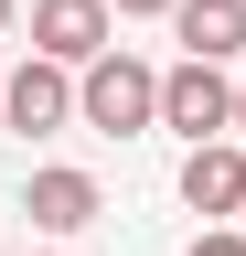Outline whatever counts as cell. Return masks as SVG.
Returning <instances> with one entry per match:
<instances>
[{"label": "cell", "mask_w": 246, "mask_h": 256, "mask_svg": "<svg viewBox=\"0 0 246 256\" xmlns=\"http://www.w3.org/2000/svg\"><path fill=\"white\" fill-rule=\"evenodd\" d=\"M0 86H11V75H0Z\"/></svg>", "instance_id": "13"}, {"label": "cell", "mask_w": 246, "mask_h": 256, "mask_svg": "<svg viewBox=\"0 0 246 256\" xmlns=\"http://www.w3.org/2000/svg\"><path fill=\"white\" fill-rule=\"evenodd\" d=\"M235 224H246V214H235Z\"/></svg>", "instance_id": "14"}, {"label": "cell", "mask_w": 246, "mask_h": 256, "mask_svg": "<svg viewBox=\"0 0 246 256\" xmlns=\"http://www.w3.org/2000/svg\"><path fill=\"white\" fill-rule=\"evenodd\" d=\"M11 22H22V0H0V32H11Z\"/></svg>", "instance_id": "10"}, {"label": "cell", "mask_w": 246, "mask_h": 256, "mask_svg": "<svg viewBox=\"0 0 246 256\" xmlns=\"http://www.w3.org/2000/svg\"><path fill=\"white\" fill-rule=\"evenodd\" d=\"M75 118V75H65V64H22V75L11 86H0V128H22V139H43V128H65Z\"/></svg>", "instance_id": "4"}, {"label": "cell", "mask_w": 246, "mask_h": 256, "mask_svg": "<svg viewBox=\"0 0 246 256\" xmlns=\"http://www.w3.org/2000/svg\"><path fill=\"white\" fill-rule=\"evenodd\" d=\"M171 43L193 64H235L246 54V0H182V11H171Z\"/></svg>", "instance_id": "7"}, {"label": "cell", "mask_w": 246, "mask_h": 256, "mask_svg": "<svg viewBox=\"0 0 246 256\" xmlns=\"http://www.w3.org/2000/svg\"><path fill=\"white\" fill-rule=\"evenodd\" d=\"M107 43H118V11H107V0H33V54H43V64L86 75Z\"/></svg>", "instance_id": "3"}, {"label": "cell", "mask_w": 246, "mask_h": 256, "mask_svg": "<svg viewBox=\"0 0 246 256\" xmlns=\"http://www.w3.org/2000/svg\"><path fill=\"white\" fill-rule=\"evenodd\" d=\"M107 11H118V22H171L182 0H107Z\"/></svg>", "instance_id": "8"}, {"label": "cell", "mask_w": 246, "mask_h": 256, "mask_svg": "<svg viewBox=\"0 0 246 256\" xmlns=\"http://www.w3.org/2000/svg\"><path fill=\"white\" fill-rule=\"evenodd\" d=\"M22 214H33L43 235H86V224L107 214V192L86 182V171H33V192H22Z\"/></svg>", "instance_id": "6"}, {"label": "cell", "mask_w": 246, "mask_h": 256, "mask_svg": "<svg viewBox=\"0 0 246 256\" xmlns=\"http://www.w3.org/2000/svg\"><path fill=\"white\" fill-rule=\"evenodd\" d=\"M54 256H65V246H54Z\"/></svg>", "instance_id": "12"}, {"label": "cell", "mask_w": 246, "mask_h": 256, "mask_svg": "<svg viewBox=\"0 0 246 256\" xmlns=\"http://www.w3.org/2000/svg\"><path fill=\"white\" fill-rule=\"evenodd\" d=\"M182 203H193V214H246V139L182 150Z\"/></svg>", "instance_id": "5"}, {"label": "cell", "mask_w": 246, "mask_h": 256, "mask_svg": "<svg viewBox=\"0 0 246 256\" xmlns=\"http://www.w3.org/2000/svg\"><path fill=\"white\" fill-rule=\"evenodd\" d=\"M235 139H246V86H235Z\"/></svg>", "instance_id": "11"}, {"label": "cell", "mask_w": 246, "mask_h": 256, "mask_svg": "<svg viewBox=\"0 0 246 256\" xmlns=\"http://www.w3.org/2000/svg\"><path fill=\"white\" fill-rule=\"evenodd\" d=\"M161 128H182V139H235V86H225V64H193L182 54L171 75H161Z\"/></svg>", "instance_id": "2"}, {"label": "cell", "mask_w": 246, "mask_h": 256, "mask_svg": "<svg viewBox=\"0 0 246 256\" xmlns=\"http://www.w3.org/2000/svg\"><path fill=\"white\" fill-rule=\"evenodd\" d=\"M193 256H246V224H235V235H203Z\"/></svg>", "instance_id": "9"}, {"label": "cell", "mask_w": 246, "mask_h": 256, "mask_svg": "<svg viewBox=\"0 0 246 256\" xmlns=\"http://www.w3.org/2000/svg\"><path fill=\"white\" fill-rule=\"evenodd\" d=\"M75 118L97 128V139H139V128H161V75H150L139 54L107 43V54L75 75Z\"/></svg>", "instance_id": "1"}]
</instances>
